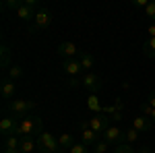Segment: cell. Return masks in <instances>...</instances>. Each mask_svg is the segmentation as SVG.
Returning a JSON list of instances; mask_svg holds the SVG:
<instances>
[{
	"label": "cell",
	"instance_id": "obj_1",
	"mask_svg": "<svg viewBox=\"0 0 155 153\" xmlns=\"http://www.w3.org/2000/svg\"><path fill=\"white\" fill-rule=\"evenodd\" d=\"M44 132V122L41 118L37 116H27L19 120V130H17V137H39Z\"/></svg>",
	"mask_w": 155,
	"mask_h": 153
},
{
	"label": "cell",
	"instance_id": "obj_2",
	"mask_svg": "<svg viewBox=\"0 0 155 153\" xmlns=\"http://www.w3.org/2000/svg\"><path fill=\"white\" fill-rule=\"evenodd\" d=\"M35 108V101H29V99H11L6 104V112L12 114V118H27V114Z\"/></svg>",
	"mask_w": 155,
	"mask_h": 153
},
{
	"label": "cell",
	"instance_id": "obj_3",
	"mask_svg": "<svg viewBox=\"0 0 155 153\" xmlns=\"http://www.w3.org/2000/svg\"><path fill=\"white\" fill-rule=\"evenodd\" d=\"M37 149L41 153H58L60 151V145H58V139L52 135V132H41L37 137Z\"/></svg>",
	"mask_w": 155,
	"mask_h": 153
},
{
	"label": "cell",
	"instance_id": "obj_4",
	"mask_svg": "<svg viewBox=\"0 0 155 153\" xmlns=\"http://www.w3.org/2000/svg\"><path fill=\"white\" fill-rule=\"evenodd\" d=\"M81 79H83V87L87 89V91H91L93 95H95L97 91L104 87V83H101V77H99V75H95L93 71H91V72H85Z\"/></svg>",
	"mask_w": 155,
	"mask_h": 153
},
{
	"label": "cell",
	"instance_id": "obj_5",
	"mask_svg": "<svg viewBox=\"0 0 155 153\" xmlns=\"http://www.w3.org/2000/svg\"><path fill=\"white\" fill-rule=\"evenodd\" d=\"M89 126H91V130H95L97 135L101 137V135L110 128V116L104 114V112H101V114H95V116L89 120Z\"/></svg>",
	"mask_w": 155,
	"mask_h": 153
},
{
	"label": "cell",
	"instance_id": "obj_6",
	"mask_svg": "<svg viewBox=\"0 0 155 153\" xmlns=\"http://www.w3.org/2000/svg\"><path fill=\"white\" fill-rule=\"evenodd\" d=\"M50 25H52V12L48 11V8H39V11L35 12V19H33V29H48Z\"/></svg>",
	"mask_w": 155,
	"mask_h": 153
},
{
	"label": "cell",
	"instance_id": "obj_7",
	"mask_svg": "<svg viewBox=\"0 0 155 153\" xmlns=\"http://www.w3.org/2000/svg\"><path fill=\"white\" fill-rule=\"evenodd\" d=\"M101 139L116 147V145H120V143H124V130H120L118 126H110V128L101 135Z\"/></svg>",
	"mask_w": 155,
	"mask_h": 153
},
{
	"label": "cell",
	"instance_id": "obj_8",
	"mask_svg": "<svg viewBox=\"0 0 155 153\" xmlns=\"http://www.w3.org/2000/svg\"><path fill=\"white\" fill-rule=\"evenodd\" d=\"M17 130H19V120L12 116H4L0 120V132L4 135V137H11V135H17Z\"/></svg>",
	"mask_w": 155,
	"mask_h": 153
},
{
	"label": "cell",
	"instance_id": "obj_9",
	"mask_svg": "<svg viewBox=\"0 0 155 153\" xmlns=\"http://www.w3.org/2000/svg\"><path fill=\"white\" fill-rule=\"evenodd\" d=\"M81 52H79V48L74 46L72 42H62L58 46V56L60 58H64V60H72V58H77Z\"/></svg>",
	"mask_w": 155,
	"mask_h": 153
},
{
	"label": "cell",
	"instance_id": "obj_10",
	"mask_svg": "<svg viewBox=\"0 0 155 153\" xmlns=\"http://www.w3.org/2000/svg\"><path fill=\"white\" fill-rule=\"evenodd\" d=\"M62 71L66 72L68 77H79L81 71H83V66H81L79 58H72V60H64L62 62Z\"/></svg>",
	"mask_w": 155,
	"mask_h": 153
},
{
	"label": "cell",
	"instance_id": "obj_11",
	"mask_svg": "<svg viewBox=\"0 0 155 153\" xmlns=\"http://www.w3.org/2000/svg\"><path fill=\"white\" fill-rule=\"evenodd\" d=\"M132 128L139 130V132H149L153 128V122H151V118H147V116H134L132 118Z\"/></svg>",
	"mask_w": 155,
	"mask_h": 153
},
{
	"label": "cell",
	"instance_id": "obj_12",
	"mask_svg": "<svg viewBox=\"0 0 155 153\" xmlns=\"http://www.w3.org/2000/svg\"><path fill=\"white\" fill-rule=\"evenodd\" d=\"M104 114H110V120L120 122L122 120V99H116V104L104 108Z\"/></svg>",
	"mask_w": 155,
	"mask_h": 153
},
{
	"label": "cell",
	"instance_id": "obj_13",
	"mask_svg": "<svg viewBox=\"0 0 155 153\" xmlns=\"http://www.w3.org/2000/svg\"><path fill=\"white\" fill-rule=\"evenodd\" d=\"M4 151H8V153H21V137H17V135L4 137Z\"/></svg>",
	"mask_w": 155,
	"mask_h": 153
},
{
	"label": "cell",
	"instance_id": "obj_14",
	"mask_svg": "<svg viewBox=\"0 0 155 153\" xmlns=\"http://www.w3.org/2000/svg\"><path fill=\"white\" fill-rule=\"evenodd\" d=\"M15 91H17L15 81H12V79H4L2 85H0V93H2V97L11 101V99H15Z\"/></svg>",
	"mask_w": 155,
	"mask_h": 153
},
{
	"label": "cell",
	"instance_id": "obj_15",
	"mask_svg": "<svg viewBox=\"0 0 155 153\" xmlns=\"http://www.w3.org/2000/svg\"><path fill=\"white\" fill-rule=\"evenodd\" d=\"M79 135H81V143H83V145H87V147H93V145L99 141V135H97L95 130H91V128L81 130Z\"/></svg>",
	"mask_w": 155,
	"mask_h": 153
},
{
	"label": "cell",
	"instance_id": "obj_16",
	"mask_svg": "<svg viewBox=\"0 0 155 153\" xmlns=\"http://www.w3.org/2000/svg\"><path fill=\"white\" fill-rule=\"evenodd\" d=\"M35 12H37V11H33V6L25 4V0H23L21 8L17 11V17H19L21 21H33V19H35Z\"/></svg>",
	"mask_w": 155,
	"mask_h": 153
},
{
	"label": "cell",
	"instance_id": "obj_17",
	"mask_svg": "<svg viewBox=\"0 0 155 153\" xmlns=\"http://www.w3.org/2000/svg\"><path fill=\"white\" fill-rule=\"evenodd\" d=\"M79 62H81L83 71H87V72H91V68L95 66V58H93L89 52H81V54H79Z\"/></svg>",
	"mask_w": 155,
	"mask_h": 153
},
{
	"label": "cell",
	"instance_id": "obj_18",
	"mask_svg": "<svg viewBox=\"0 0 155 153\" xmlns=\"http://www.w3.org/2000/svg\"><path fill=\"white\" fill-rule=\"evenodd\" d=\"M58 145H60V151H71V147L74 145V139H72L71 132H62L58 137Z\"/></svg>",
	"mask_w": 155,
	"mask_h": 153
},
{
	"label": "cell",
	"instance_id": "obj_19",
	"mask_svg": "<svg viewBox=\"0 0 155 153\" xmlns=\"http://www.w3.org/2000/svg\"><path fill=\"white\" fill-rule=\"evenodd\" d=\"M37 149V141L33 137H21V153H31Z\"/></svg>",
	"mask_w": 155,
	"mask_h": 153
},
{
	"label": "cell",
	"instance_id": "obj_20",
	"mask_svg": "<svg viewBox=\"0 0 155 153\" xmlns=\"http://www.w3.org/2000/svg\"><path fill=\"white\" fill-rule=\"evenodd\" d=\"M0 64H2V68H11V48L6 46V44H2L0 46Z\"/></svg>",
	"mask_w": 155,
	"mask_h": 153
},
{
	"label": "cell",
	"instance_id": "obj_21",
	"mask_svg": "<svg viewBox=\"0 0 155 153\" xmlns=\"http://www.w3.org/2000/svg\"><path fill=\"white\" fill-rule=\"evenodd\" d=\"M143 54H145V58H155V37H147L145 39Z\"/></svg>",
	"mask_w": 155,
	"mask_h": 153
},
{
	"label": "cell",
	"instance_id": "obj_22",
	"mask_svg": "<svg viewBox=\"0 0 155 153\" xmlns=\"http://www.w3.org/2000/svg\"><path fill=\"white\" fill-rule=\"evenodd\" d=\"M87 108H89L91 112H95V114H101V112H104V108L99 106V99H97V95H93V93L87 97Z\"/></svg>",
	"mask_w": 155,
	"mask_h": 153
},
{
	"label": "cell",
	"instance_id": "obj_23",
	"mask_svg": "<svg viewBox=\"0 0 155 153\" xmlns=\"http://www.w3.org/2000/svg\"><path fill=\"white\" fill-rule=\"evenodd\" d=\"M110 147H112L110 143H106L104 139H99V141H97L91 149H93V153H110Z\"/></svg>",
	"mask_w": 155,
	"mask_h": 153
},
{
	"label": "cell",
	"instance_id": "obj_24",
	"mask_svg": "<svg viewBox=\"0 0 155 153\" xmlns=\"http://www.w3.org/2000/svg\"><path fill=\"white\" fill-rule=\"evenodd\" d=\"M21 77H23V68H21L19 64H12L11 68H8V79L17 81V79H21Z\"/></svg>",
	"mask_w": 155,
	"mask_h": 153
},
{
	"label": "cell",
	"instance_id": "obj_25",
	"mask_svg": "<svg viewBox=\"0 0 155 153\" xmlns=\"http://www.w3.org/2000/svg\"><path fill=\"white\" fill-rule=\"evenodd\" d=\"M139 135H141V132H139V130H134V128L124 130V143H130V145H132V143L139 139Z\"/></svg>",
	"mask_w": 155,
	"mask_h": 153
},
{
	"label": "cell",
	"instance_id": "obj_26",
	"mask_svg": "<svg viewBox=\"0 0 155 153\" xmlns=\"http://www.w3.org/2000/svg\"><path fill=\"white\" fill-rule=\"evenodd\" d=\"M114 153H137V149H132L130 143H120L114 147Z\"/></svg>",
	"mask_w": 155,
	"mask_h": 153
},
{
	"label": "cell",
	"instance_id": "obj_27",
	"mask_svg": "<svg viewBox=\"0 0 155 153\" xmlns=\"http://www.w3.org/2000/svg\"><path fill=\"white\" fill-rule=\"evenodd\" d=\"M21 4H23V0H4V2H2V6H4V8L15 11V12L21 8Z\"/></svg>",
	"mask_w": 155,
	"mask_h": 153
},
{
	"label": "cell",
	"instance_id": "obj_28",
	"mask_svg": "<svg viewBox=\"0 0 155 153\" xmlns=\"http://www.w3.org/2000/svg\"><path fill=\"white\" fill-rule=\"evenodd\" d=\"M68 153H89V147H87V145H83V143H74Z\"/></svg>",
	"mask_w": 155,
	"mask_h": 153
},
{
	"label": "cell",
	"instance_id": "obj_29",
	"mask_svg": "<svg viewBox=\"0 0 155 153\" xmlns=\"http://www.w3.org/2000/svg\"><path fill=\"white\" fill-rule=\"evenodd\" d=\"M145 15H147L151 21H155V0H149V4H147V8H145Z\"/></svg>",
	"mask_w": 155,
	"mask_h": 153
},
{
	"label": "cell",
	"instance_id": "obj_30",
	"mask_svg": "<svg viewBox=\"0 0 155 153\" xmlns=\"http://www.w3.org/2000/svg\"><path fill=\"white\" fill-rule=\"evenodd\" d=\"M153 110H155V108H151V104H149L147 99H145L143 104H141V112H143V114H145V116H147V118H149V116H151V114H153Z\"/></svg>",
	"mask_w": 155,
	"mask_h": 153
},
{
	"label": "cell",
	"instance_id": "obj_31",
	"mask_svg": "<svg viewBox=\"0 0 155 153\" xmlns=\"http://www.w3.org/2000/svg\"><path fill=\"white\" fill-rule=\"evenodd\" d=\"M66 85H68V87H72V89H74V87H81V85H83V79H79V77H71Z\"/></svg>",
	"mask_w": 155,
	"mask_h": 153
},
{
	"label": "cell",
	"instance_id": "obj_32",
	"mask_svg": "<svg viewBox=\"0 0 155 153\" xmlns=\"http://www.w3.org/2000/svg\"><path fill=\"white\" fill-rule=\"evenodd\" d=\"M147 4H149L147 0H134V6L137 8H147Z\"/></svg>",
	"mask_w": 155,
	"mask_h": 153
},
{
	"label": "cell",
	"instance_id": "obj_33",
	"mask_svg": "<svg viewBox=\"0 0 155 153\" xmlns=\"http://www.w3.org/2000/svg\"><path fill=\"white\" fill-rule=\"evenodd\" d=\"M147 101L151 104V108H155V91H151V93H149V97H147Z\"/></svg>",
	"mask_w": 155,
	"mask_h": 153
},
{
	"label": "cell",
	"instance_id": "obj_34",
	"mask_svg": "<svg viewBox=\"0 0 155 153\" xmlns=\"http://www.w3.org/2000/svg\"><path fill=\"white\" fill-rule=\"evenodd\" d=\"M147 33H149V37H155V23H153V25H149Z\"/></svg>",
	"mask_w": 155,
	"mask_h": 153
},
{
	"label": "cell",
	"instance_id": "obj_35",
	"mask_svg": "<svg viewBox=\"0 0 155 153\" xmlns=\"http://www.w3.org/2000/svg\"><path fill=\"white\" fill-rule=\"evenodd\" d=\"M139 153H153V149H151V147H141V149H139Z\"/></svg>",
	"mask_w": 155,
	"mask_h": 153
},
{
	"label": "cell",
	"instance_id": "obj_36",
	"mask_svg": "<svg viewBox=\"0 0 155 153\" xmlns=\"http://www.w3.org/2000/svg\"><path fill=\"white\" fill-rule=\"evenodd\" d=\"M149 118H151V122H153V124H155V110H153V114H151V116H149Z\"/></svg>",
	"mask_w": 155,
	"mask_h": 153
},
{
	"label": "cell",
	"instance_id": "obj_37",
	"mask_svg": "<svg viewBox=\"0 0 155 153\" xmlns=\"http://www.w3.org/2000/svg\"><path fill=\"white\" fill-rule=\"evenodd\" d=\"M4 153H8V151H4Z\"/></svg>",
	"mask_w": 155,
	"mask_h": 153
},
{
	"label": "cell",
	"instance_id": "obj_38",
	"mask_svg": "<svg viewBox=\"0 0 155 153\" xmlns=\"http://www.w3.org/2000/svg\"><path fill=\"white\" fill-rule=\"evenodd\" d=\"M110 153H114V151H110Z\"/></svg>",
	"mask_w": 155,
	"mask_h": 153
}]
</instances>
